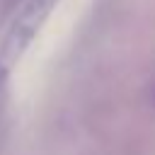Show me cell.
<instances>
[{
    "instance_id": "1",
    "label": "cell",
    "mask_w": 155,
    "mask_h": 155,
    "mask_svg": "<svg viewBox=\"0 0 155 155\" xmlns=\"http://www.w3.org/2000/svg\"><path fill=\"white\" fill-rule=\"evenodd\" d=\"M56 5L58 0H24L0 41V75L10 73L15 63L24 56V51L29 48L36 31L44 27Z\"/></svg>"
}]
</instances>
